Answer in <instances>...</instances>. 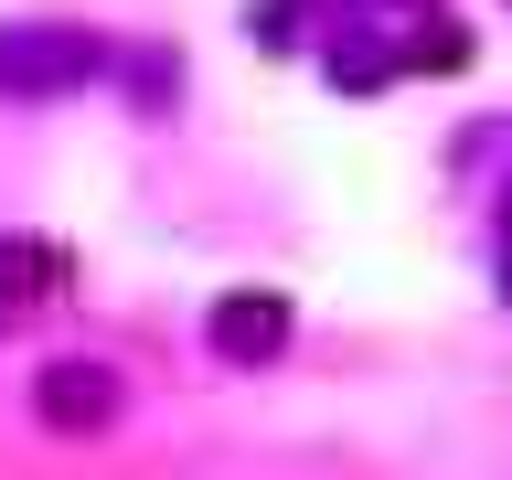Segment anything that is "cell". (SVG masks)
Segmentation results:
<instances>
[{"label":"cell","mask_w":512,"mask_h":480,"mask_svg":"<svg viewBox=\"0 0 512 480\" xmlns=\"http://www.w3.org/2000/svg\"><path fill=\"white\" fill-rule=\"evenodd\" d=\"M32 416L54 427V438H96V427H118V374L86 363V352H64L32 374Z\"/></svg>","instance_id":"7a4b0ae2"},{"label":"cell","mask_w":512,"mask_h":480,"mask_svg":"<svg viewBox=\"0 0 512 480\" xmlns=\"http://www.w3.org/2000/svg\"><path fill=\"white\" fill-rule=\"evenodd\" d=\"M502 214H512V203H502Z\"/></svg>","instance_id":"52a82bcc"},{"label":"cell","mask_w":512,"mask_h":480,"mask_svg":"<svg viewBox=\"0 0 512 480\" xmlns=\"http://www.w3.org/2000/svg\"><path fill=\"white\" fill-rule=\"evenodd\" d=\"M86 75H107L96 32H75V22H11L0 32V96H64Z\"/></svg>","instance_id":"6da1fadb"},{"label":"cell","mask_w":512,"mask_h":480,"mask_svg":"<svg viewBox=\"0 0 512 480\" xmlns=\"http://www.w3.org/2000/svg\"><path fill=\"white\" fill-rule=\"evenodd\" d=\"M64 288V246H43V235H0V320L43 310Z\"/></svg>","instance_id":"277c9868"},{"label":"cell","mask_w":512,"mask_h":480,"mask_svg":"<svg viewBox=\"0 0 512 480\" xmlns=\"http://www.w3.org/2000/svg\"><path fill=\"white\" fill-rule=\"evenodd\" d=\"M395 64H416V75H459V64H470V32H459V22H416V43Z\"/></svg>","instance_id":"5b68a950"},{"label":"cell","mask_w":512,"mask_h":480,"mask_svg":"<svg viewBox=\"0 0 512 480\" xmlns=\"http://www.w3.org/2000/svg\"><path fill=\"white\" fill-rule=\"evenodd\" d=\"M203 342H214L224 363H267V352L288 342V299L278 288H224L214 310H203Z\"/></svg>","instance_id":"3957f363"},{"label":"cell","mask_w":512,"mask_h":480,"mask_svg":"<svg viewBox=\"0 0 512 480\" xmlns=\"http://www.w3.org/2000/svg\"><path fill=\"white\" fill-rule=\"evenodd\" d=\"M246 32H256V43H299V0H256Z\"/></svg>","instance_id":"8992f818"}]
</instances>
